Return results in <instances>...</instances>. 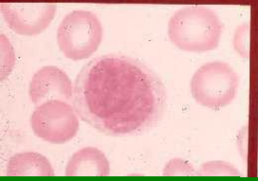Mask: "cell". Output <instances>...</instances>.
I'll return each mask as SVG.
<instances>
[{
  "mask_svg": "<svg viewBox=\"0 0 258 181\" xmlns=\"http://www.w3.org/2000/svg\"><path fill=\"white\" fill-rule=\"evenodd\" d=\"M73 105L82 121L102 134L135 135L161 121L166 92L159 76L142 62L106 54L89 61L77 75Z\"/></svg>",
  "mask_w": 258,
  "mask_h": 181,
  "instance_id": "6da1fadb",
  "label": "cell"
},
{
  "mask_svg": "<svg viewBox=\"0 0 258 181\" xmlns=\"http://www.w3.org/2000/svg\"><path fill=\"white\" fill-rule=\"evenodd\" d=\"M223 23L213 10L205 6H186L177 11L168 22L170 41L177 49L204 54L217 49L223 36Z\"/></svg>",
  "mask_w": 258,
  "mask_h": 181,
  "instance_id": "7a4b0ae2",
  "label": "cell"
},
{
  "mask_svg": "<svg viewBox=\"0 0 258 181\" xmlns=\"http://www.w3.org/2000/svg\"><path fill=\"white\" fill-rule=\"evenodd\" d=\"M190 94L202 107L219 110L238 95L239 77L231 65L213 61L199 67L190 80Z\"/></svg>",
  "mask_w": 258,
  "mask_h": 181,
  "instance_id": "3957f363",
  "label": "cell"
},
{
  "mask_svg": "<svg viewBox=\"0 0 258 181\" xmlns=\"http://www.w3.org/2000/svg\"><path fill=\"white\" fill-rule=\"evenodd\" d=\"M103 37L102 23L89 11H74L61 21L56 32L57 45L68 59H89L101 46Z\"/></svg>",
  "mask_w": 258,
  "mask_h": 181,
  "instance_id": "277c9868",
  "label": "cell"
},
{
  "mask_svg": "<svg viewBox=\"0 0 258 181\" xmlns=\"http://www.w3.org/2000/svg\"><path fill=\"white\" fill-rule=\"evenodd\" d=\"M67 101L49 100L36 107L30 118L35 135L50 144H65L79 131V119Z\"/></svg>",
  "mask_w": 258,
  "mask_h": 181,
  "instance_id": "5b68a950",
  "label": "cell"
},
{
  "mask_svg": "<svg viewBox=\"0 0 258 181\" xmlns=\"http://www.w3.org/2000/svg\"><path fill=\"white\" fill-rule=\"evenodd\" d=\"M56 5L47 2H11L1 4V14L9 27L21 36H37L51 25Z\"/></svg>",
  "mask_w": 258,
  "mask_h": 181,
  "instance_id": "8992f818",
  "label": "cell"
},
{
  "mask_svg": "<svg viewBox=\"0 0 258 181\" xmlns=\"http://www.w3.org/2000/svg\"><path fill=\"white\" fill-rule=\"evenodd\" d=\"M28 94L36 107L49 100L73 99L74 86L68 75L58 67H41L32 77Z\"/></svg>",
  "mask_w": 258,
  "mask_h": 181,
  "instance_id": "52a82bcc",
  "label": "cell"
},
{
  "mask_svg": "<svg viewBox=\"0 0 258 181\" xmlns=\"http://www.w3.org/2000/svg\"><path fill=\"white\" fill-rule=\"evenodd\" d=\"M110 163L99 148L86 147L75 151L65 168L67 176H107Z\"/></svg>",
  "mask_w": 258,
  "mask_h": 181,
  "instance_id": "ba28073f",
  "label": "cell"
},
{
  "mask_svg": "<svg viewBox=\"0 0 258 181\" xmlns=\"http://www.w3.org/2000/svg\"><path fill=\"white\" fill-rule=\"evenodd\" d=\"M8 176H53L54 170L44 155L39 152H21L14 155L6 167Z\"/></svg>",
  "mask_w": 258,
  "mask_h": 181,
  "instance_id": "9c48e42d",
  "label": "cell"
},
{
  "mask_svg": "<svg viewBox=\"0 0 258 181\" xmlns=\"http://www.w3.org/2000/svg\"><path fill=\"white\" fill-rule=\"evenodd\" d=\"M198 176H240L238 168L225 161H209L201 164L197 170Z\"/></svg>",
  "mask_w": 258,
  "mask_h": 181,
  "instance_id": "30bf717a",
  "label": "cell"
},
{
  "mask_svg": "<svg viewBox=\"0 0 258 181\" xmlns=\"http://www.w3.org/2000/svg\"><path fill=\"white\" fill-rule=\"evenodd\" d=\"M232 46L236 54L245 60H249L251 54V26L249 23H242L235 29Z\"/></svg>",
  "mask_w": 258,
  "mask_h": 181,
  "instance_id": "8fae6325",
  "label": "cell"
},
{
  "mask_svg": "<svg viewBox=\"0 0 258 181\" xmlns=\"http://www.w3.org/2000/svg\"><path fill=\"white\" fill-rule=\"evenodd\" d=\"M163 174L164 176H191L197 175V170L189 161L173 158L164 165Z\"/></svg>",
  "mask_w": 258,
  "mask_h": 181,
  "instance_id": "7c38bea8",
  "label": "cell"
},
{
  "mask_svg": "<svg viewBox=\"0 0 258 181\" xmlns=\"http://www.w3.org/2000/svg\"><path fill=\"white\" fill-rule=\"evenodd\" d=\"M14 49L4 35H1V81H5L14 68Z\"/></svg>",
  "mask_w": 258,
  "mask_h": 181,
  "instance_id": "4fadbf2b",
  "label": "cell"
},
{
  "mask_svg": "<svg viewBox=\"0 0 258 181\" xmlns=\"http://www.w3.org/2000/svg\"><path fill=\"white\" fill-rule=\"evenodd\" d=\"M249 127L245 125L241 128L238 137V152L242 159H247L249 151Z\"/></svg>",
  "mask_w": 258,
  "mask_h": 181,
  "instance_id": "5bb4252c",
  "label": "cell"
},
{
  "mask_svg": "<svg viewBox=\"0 0 258 181\" xmlns=\"http://www.w3.org/2000/svg\"><path fill=\"white\" fill-rule=\"evenodd\" d=\"M256 153H257V159H258V126H257V144H256Z\"/></svg>",
  "mask_w": 258,
  "mask_h": 181,
  "instance_id": "9a60e30c",
  "label": "cell"
}]
</instances>
